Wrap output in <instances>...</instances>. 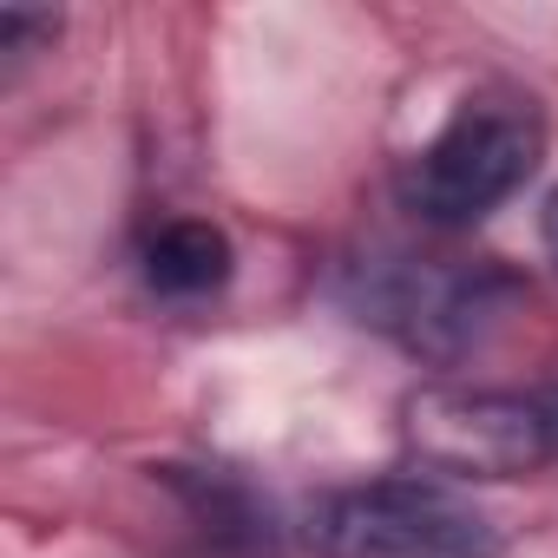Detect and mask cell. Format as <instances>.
I'll return each mask as SVG.
<instances>
[{"label": "cell", "instance_id": "cell-1", "mask_svg": "<svg viewBox=\"0 0 558 558\" xmlns=\"http://www.w3.org/2000/svg\"><path fill=\"white\" fill-rule=\"evenodd\" d=\"M545 158V125L532 99L519 93H480L466 99L401 171V204L421 223L466 230L493 217Z\"/></svg>", "mask_w": 558, "mask_h": 558}, {"label": "cell", "instance_id": "cell-2", "mask_svg": "<svg viewBox=\"0 0 558 558\" xmlns=\"http://www.w3.org/2000/svg\"><path fill=\"white\" fill-rule=\"evenodd\" d=\"M323 558H499V525L440 480H368L310 512Z\"/></svg>", "mask_w": 558, "mask_h": 558}, {"label": "cell", "instance_id": "cell-3", "mask_svg": "<svg viewBox=\"0 0 558 558\" xmlns=\"http://www.w3.org/2000/svg\"><path fill=\"white\" fill-rule=\"evenodd\" d=\"M401 440L421 460V473L447 480H519L558 453L538 395H499L466 381L414 388L401 401Z\"/></svg>", "mask_w": 558, "mask_h": 558}, {"label": "cell", "instance_id": "cell-4", "mask_svg": "<svg viewBox=\"0 0 558 558\" xmlns=\"http://www.w3.org/2000/svg\"><path fill=\"white\" fill-rule=\"evenodd\" d=\"M512 283L499 269H466L447 256H375L355 263V310L362 323L401 336L421 355H466L506 310Z\"/></svg>", "mask_w": 558, "mask_h": 558}, {"label": "cell", "instance_id": "cell-5", "mask_svg": "<svg viewBox=\"0 0 558 558\" xmlns=\"http://www.w3.org/2000/svg\"><path fill=\"white\" fill-rule=\"evenodd\" d=\"M145 283H151L158 296H178V303L223 290V283H230V236H223L217 223H197V217L165 223V230L145 243Z\"/></svg>", "mask_w": 558, "mask_h": 558}, {"label": "cell", "instance_id": "cell-6", "mask_svg": "<svg viewBox=\"0 0 558 558\" xmlns=\"http://www.w3.org/2000/svg\"><path fill=\"white\" fill-rule=\"evenodd\" d=\"M53 14H21V8H8L0 14V53H27V40H53Z\"/></svg>", "mask_w": 558, "mask_h": 558}, {"label": "cell", "instance_id": "cell-7", "mask_svg": "<svg viewBox=\"0 0 558 558\" xmlns=\"http://www.w3.org/2000/svg\"><path fill=\"white\" fill-rule=\"evenodd\" d=\"M538 230H545V250H551V263H558V191L545 197V217H538Z\"/></svg>", "mask_w": 558, "mask_h": 558}, {"label": "cell", "instance_id": "cell-8", "mask_svg": "<svg viewBox=\"0 0 558 558\" xmlns=\"http://www.w3.org/2000/svg\"><path fill=\"white\" fill-rule=\"evenodd\" d=\"M538 408H545V427H551V447H558V388H551V395H538Z\"/></svg>", "mask_w": 558, "mask_h": 558}]
</instances>
